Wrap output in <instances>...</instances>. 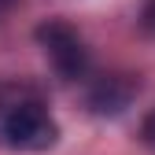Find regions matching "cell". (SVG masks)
I'll use <instances>...</instances> for the list:
<instances>
[{
	"label": "cell",
	"mask_w": 155,
	"mask_h": 155,
	"mask_svg": "<svg viewBox=\"0 0 155 155\" xmlns=\"http://www.w3.org/2000/svg\"><path fill=\"white\" fill-rule=\"evenodd\" d=\"M59 140L45 96L30 85H4L0 89V148L8 151H45Z\"/></svg>",
	"instance_id": "6da1fadb"
},
{
	"label": "cell",
	"mask_w": 155,
	"mask_h": 155,
	"mask_svg": "<svg viewBox=\"0 0 155 155\" xmlns=\"http://www.w3.org/2000/svg\"><path fill=\"white\" fill-rule=\"evenodd\" d=\"M41 41H45V52H48L52 67L59 70L67 81H74V78L85 74L89 55H85L81 41H78V33H70L67 26H45L41 30Z\"/></svg>",
	"instance_id": "7a4b0ae2"
}]
</instances>
